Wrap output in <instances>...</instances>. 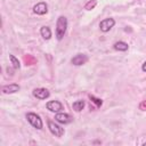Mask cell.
<instances>
[{
    "label": "cell",
    "instance_id": "6da1fadb",
    "mask_svg": "<svg viewBox=\"0 0 146 146\" xmlns=\"http://www.w3.org/2000/svg\"><path fill=\"white\" fill-rule=\"evenodd\" d=\"M67 29V19L65 16H59L56 23V38L58 40H62L66 33Z\"/></svg>",
    "mask_w": 146,
    "mask_h": 146
},
{
    "label": "cell",
    "instance_id": "7a4b0ae2",
    "mask_svg": "<svg viewBox=\"0 0 146 146\" xmlns=\"http://www.w3.org/2000/svg\"><path fill=\"white\" fill-rule=\"evenodd\" d=\"M26 119H27V121L34 128H36L39 130L42 129V120H41V117L38 114H35V113H27L26 114Z\"/></svg>",
    "mask_w": 146,
    "mask_h": 146
},
{
    "label": "cell",
    "instance_id": "3957f363",
    "mask_svg": "<svg viewBox=\"0 0 146 146\" xmlns=\"http://www.w3.org/2000/svg\"><path fill=\"white\" fill-rule=\"evenodd\" d=\"M48 128H49V130H50V132L54 135V136H56V137H62L63 135H64V129L60 127V125H58V124H56L55 122H52V121H48Z\"/></svg>",
    "mask_w": 146,
    "mask_h": 146
},
{
    "label": "cell",
    "instance_id": "277c9868",
    "mask_svg": "<svg viewBox=\"0 0 146 146\" xmlns=\"http://www.w3.org/2000/svg\"><path fill=\"white\" fill-rule=\"evenodd\" d=\"M115 24V21L113 18H105L103 19L100 23H99V27H100V31L103 32H108Z\"/></svg>",
    "mask_w": 146,
    "mask_h": 146
},
{
    "label": "cell",
    "instance_id": "5b68a950",
    "mask_svg": "<svg viewBox=\"0 0 146 146\" xmlns=\"http://www.w3.org/2000/svg\"><path fill=\"white\" fill-rule=\"evenodd\" d=\"M46 107H47V110H49L51 112H59L60 110H63V105L58 100H50V102H48L46 104Z\"/></svg>",
    "mask_w": 146,
    "mask_h": 146
},
{
    "label": "cell",
    "instance_id": "8992f818",
    "mask_svg": "<svg viewBox=\"0 0 146 146\" xmlns=\"http://www.w3.org/2000/svg\"><path fill=\"white\" fill-rule=\"evenodd\" d=\"M33 96L36 97L38 99H46L49 97V91L44 88H36L33 90Z\"/></svg>",
    "mask_w": 146,
    "mask_h": 146
},
{
    "label": "cell",
    "instance_id": "52a82bcc",
    "mask_svg": "<svg viewBox=\"0 0 146 146\" xmlns=\"http://www.w3.org/2000/svg\"><path fill=\"white\" fill-rule=\"evenodd\" d=\"M55 120H56L57 122L62 123V124H67V123L72 122L73 119H72L68 114H66V113H58V114L55 115Z\"/></svg>",
    "mask_w": 146,
    "mask_h": 146
},
{
    "label": "cell",
    "instance_id": "ba28073f",
    "mask_svg": "<svg viewBox=\"0 0 146 146\" xmlns=\"http://www.w3.org/2000/svg\"><path fill=\"white\" fill-rule=\"evenodd\" d=\"M18 90H19V86L16 84V83L7 84V86H3V87L1 88L2 94H14V92H17Z\"/></svg>",
    "mask_w": 146,
    "mask_h": 146
},
{
    "label": "cell",
    "instance_id": "9c48e42d",
    "mask_svg": "<svg viewBox=\"0 0 146 146\" xmlns=\"http://www.w3.org/2000/svg\"><path fill=\"white\" fill-rule=\"evenodd\" d=\"M33 11L38 15H44L48 11V7L44 2H39L33 7Z\"/></svg>",
    "mask_w": 146,
    "mask_h": 146
},
{
    "label": "cell",
    "instance_id": "30bf717a",
    "mask_svg": "<svg viewBox=\"0 0 146 146\" xmlns=\"http://www.w3.org/2000/svg\"><path fill=\"white\" fill-rule=\"evenodd\" d=\"M87 60H88V57H87L86 55H83V54H78V55H75V56L71 59V62H72L73 65H82V64H84Z\"/></svg>",
    "mask_w": 146,
    "mask_h": 146
},
{
    "label": "cell",
    "instance_id": "8fae6325",
    "mask_svg": "<svg viewBox=\"0 0 146 146\" xmlns=\"http://www.w3.org/2000/svg\"><path fill=\"white\" fill-rule=\"evenodd\" d=\"M40 33H41V36L46 40H49L51 38V31L48 26H42L41 30H40Z\"/></svg>",
    "mask_w": 146,
    "mask_h": 146
},
{
    "label": "cell",
    "instance_id": "7c38bea8",
    "mask_svg": "<svg viewBox=\"0 0 146 146\" xmlns=\"http://www.w3.org/2000/svg\"><path fill=\"white\" fill-rule=\"evenodd\" d=\"M114 49L119 50V51H125V50H128V43H125L123 41H117L114 43Z\"/></svg>",
    "mask_w": 146,
    "mask_h": 146
},
{
    "label": "cell",
    "instance_id": "4fadbf2b",
    "mask_svg": "<svg viewBox=\"0 0 146 146\" xmlns=\"http://www.w3.org/2000/svg\"><path fill=\"white\" fill-rule=\"evenodd\" d=\"M23 59H24L25 65H33V64H35V63H36V59H35L32 55H24Z\"/></svg>",
    "mask_w": 146,
    "mask_h": 146
},
{
    "label": "cell",
    "instance_id": "5bb4252c",
    "mask_svg": "<svg viewBox=\"0 0 146 146\" xmlns=\"http://www.w3.org/2000/svg\"><path fill=\"white\" fill-rule=\"evenodd\" d=\"M72 107H73V110H74V111L80 112V111H82V110H83V107H84V102H83V100H76V102H74V103H73Z\"/></svg>",
    "mask_w": 146,
    "mask_h": 146
},
{
    "label": "cell",
    "instance_id": "9a60e30c",
    "mask_svg": "<svg viewBox=\"0 0 146 146\" xmlns=\"http://www.w3.org/2000/svg\"><path fill=\"white\" fill-rule=\"evenodd\" d=\"M9 58H10V62H11V64H13V67H14V68H19V66H21L19 60H18L14 55H9Z\"/></svg>",
    "mask_w": 146,
    "mask_h": 146
},
{
    "label": "cell",
    "instance_id": "2e32d148",
    "mask_svg": "<svg viewBox=\"0 0 146 146\" xmlns=\"http://www.w3.org/2000/svg\"><path fill=\"white\" fill-rule=\"evenodd\" d=\"M89 98H90V100L96 105V107H100V106H102V104H103L102 99L96 98V97H95V96H92V95H89Z\"/></svg>",
    "mask_w": 146,
    "mask_h": 146
},
{
    "label": "cell",
    "instance_id": "e0dca14e",
    "mask_svg": "<svg viewBox=\"0 0 146 146\" xmlns=\"http://www.w3.org/2000/svg\"><path fill=\"white\" fill-rule=\"evenodd\" d=\"M96 5H97V1H96V0H91V1H89V2L84 6V9H87V10H91V9L95 8Z\"/></svg>",
    "mask_w": 146,
    "mask_h": 146
},
{
    "label": "cell",
    "instance_id": "ac0fdd59",
    "mask_svg": "<svg viewBox=\"0 0 146 146\" xmlns=\"http://www.w3.org/2000/svg\"><path fill=\"white\" fill-rule=\"evenodd\" d=\"M139 108L141 111H146V100H143L140 104H139Z\"/></svg>",
    "mask_w": 146,
    "mask_h": 146
},
{
    "label": "cell",
    "instance_id": "d6986e66",
    "mask_svg": "<svg viewBox=\"0 0 146 146\" xmlns=\"http://www.w3.org/2000/svg\"><path fill=\"white\" fill-rule=\"evenodd\" d=\"M141 70H143L144 72H146V62L143 64V66H141Z\"/></svg>",
    "mask_w": 146,
    "mask_h": 146
}]
</instances>
